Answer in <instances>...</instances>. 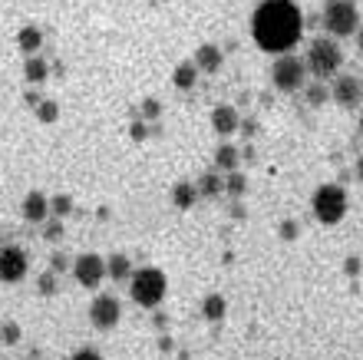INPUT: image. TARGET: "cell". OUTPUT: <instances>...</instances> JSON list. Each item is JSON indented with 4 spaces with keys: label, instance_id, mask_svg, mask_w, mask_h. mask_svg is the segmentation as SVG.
Masks as SVG:
<instances>
[{
    "label": "cell",
    "instance_id": "33",
    "mask_svg": "<svg viewBox=\"0 0 363 360\" xmlns=\"http://www.w3.org/2000/svg\"><path fill=\"white\" fill-rule=\"evenodd\" d=\"M291 235H297V225H291V222H284V238H291Z\"/></svg>",
    "mask_w": 363,
    "mask_h": 360
},
{
    "label": "cell",
    "instance_id": "28",
    "mask_svg": "<svg viewBox=\"0 0 363 360\" xmlns=\"http://www.w3.org/2000/svg\"><path fill=\"white\" fill-rule=\"evenodd\" d=\"M143 116H145V119L162 116V103H159V99H145V103H143Z\"/></svg>",
    "mask_w": 363,
    "mask_h": 360
},
{
    "label": "cell",
    "instance_id": "19",
    "mask_svg": "<svg viewBox=\"0 0 363 360\" xmlns=\"http://www.w3.org/2000/svg\"><path fill=\"white\" fill-rule=\"evenodd\" d=\"M225 311H228V301H225L221 294H208V298H205V304H201V314H205L208 321H221V317H225Z\"/></svg>",
    "mask_w": 363,
    "mask_h": 360
},
{
    "label": "cell",
    "instance_id": "1",
    "mask_svg": "<svg viewBox=\"0 0 363 360\" xmlns=\"http://www.w3.org/2000/svg\"><path fill=\"white\" fill-rule=\"evenodd\" d=\"M304 33V13L294 0H261L251 17V37L264 53H294Z\"/></svg>",
    "mask_w": 363,
    "mask_h": 360
},
{
    "label": "cell",
    "instance_id": "17",
    "mask_svg": "<svg viewBox=\"0 0 363 360\" xmlns=\"http://www.w3.org/2000/svg\"><path fill=\"white\" fill-rule=\"evenodd\" d=\"M195 189H199V195H205V199H215V195L225 192V179H221L218 172H205V175L195 182Z\"/></svg>",
    "mask_w": 363,
    "mask_h": 360
},
{
    "label": "cell",
    "instance_id": "8",
    "mask_svg": "<svg viewBox=\"0 0 363 360\" xmlns=\"http://www.w3.org/2000/svg\"><path fill=\"white\" fill-rule=\"evenodd\" d=\"M73 278H77L86 291H96V288L106 281V258L96 255V251L79 255L77 261H73Z\"/></svg>",
    "mask_w": 363,
    "mask_h": 360
},
{
    "label": "cell",
    "instance_id": "35",
    "mask_svg": "<svg viewBox=\"0 0 363 360\" xmlns=\"http://www.w3.org/2000/svg\"><path fill=\"white\" fill-rule=\"evenodd\" d=\"M360 136H363V116H360Z\"/></svg>",
    "mask_w": 363,
    "mask_h": 360
},
{
    "label": "cell",
    "instance_id": "24",
    "mask_svg": "<svg viewBox=\"0 0 363 360\" xmlns=\"http://www.w3.org/2000/svg\"><path fill=\"white\" fill-rule=\"evenodd\" d=\"M69 209H73V199H69V195H53V199H50V212L57 218L69 215Z\"/></svg>",
    "mask_w": 363,
    "mask_h": 360
},
{
    "label": "cell",
    "instance_id": "22",
    "mask_svg": "<svg viewBox=\"0 0 363 360\" xmlns=\"http://www.w3.org/2000/svg\"><path fill=\"white\" fill-rule=\"evenodd\" d=\"M304 93H307V103L311 106H324L327 99H330V89H327L324 83H314V86H304Z\"/></svg>",
    "mask_w": 363,
    "mask_h": 360
},
{
    "label": "cell",
    "instance_id": "10",
    "mask_svg": "<svg viewBox=\"0 0 363 360\" xmlns=\"http://www.w3.org/2000/svg\"><path fill=\"white\" fill-rule=\"evenodd\" d=\"M330 99H337V106H344V109H357L363 99V86L357 76L350 73H340L330 86Z\"/></svg>",
    "mask_w": 363,
    "mask_h": 360
},
{
    "label": "cell",
    "instance_id": "7",
    "mask_svg": "<svg viewBox=\"0 0 363 360\" xmlns=\"http://www.w3.org/2000/svg\"><path fill=\"white\" fill-rule=\"evenodd\" d=\"M30 271V258L23 248L17 245H4L0 248V281L4 285H20Z\"/></svg>",
    "mask_w": 363,
    "mask_h": 360
},
{
    "label": "cell",
    "instance_id": "23",
    "mask_svg": "<svg viewBox=\"0 0 363 360\" xmlns=\"http://www.w3.org/2000/svg\"><path fill=\"white\" fill-rule=\"evenodd\" d=\"M245 189H248L245 175H238V172H228V175H225V192H228V195H245Z\"/></svg>",
    "mask_w": 363,
    "mask_h": 360
},
{
    "label": "cell",
    "instance_id": "2",
    "mask_svg": "<svg viewBox=\"0 0 363 360\" xmlns=\"http://www.w3.org/2000/svg\"><path fill=\"white\" fill-rule=\"evenodd\" d=\"M307 73H314L317 80H327V76H337L340 67H344V50L334 37H317L311 47H307L304 57Z\"/></svg>",
    "mask_w": 363,
    "mask_h": 360
},
{
    "label": "cell",
    "instance_id": "36",
    "mask_svg": "<svg viewBox=\"0 0 363 360\" xmlns=\"http://www.w3.org/2000/svg\"><path fill=\"white\" fill-rule=\"evenodd\" d=\"M360 86H363V80H360Z\"/></svg>",
    "mask_w": 363,
    "mask_h": 360
},
{
    "label": "cell",
    "instance_id": "30",
    "mask_svg": "<svg viewBox=\"0 0 363 360\" xmlns=\"http://www.w3.org/2000/svg\"><path fill=\"white\" fill-rule=\"evenodd\" d=\"M69 360H103V354L99 351H93V347H83V351H77Z\"/></svg>",
    "mask_w": 363,
    "mask_h": 360
},
{
    "label": "cell",
    "instance_id": "14",
    "mask_svg": "<svg viewBox=\"0 0 363 360\" xmlns=\"http://www.w3.org/2000/svg\"><path fill=\"white\" fill-rule=\"evenodd\" d=\"M199 199H201V195H199V189H195V182L182 179V182H175V185H172V205H175V209L189 212Z\"/></svg>",
    "mask_w": 363,
    "mask_h": 360
},
{
    "label": "cell",
    "instance_id": "16",
    "mask_svg": "<svg viewBox=\"0 0 363 360\" xmlns=\"http://www.w3.org/2000/svg\"><path fill=\"white\" fill-rule=\"evenodd\" d=\"M17 43H20V50H23L27 57H37L40 47H43V33H40L37 27H23L17 33Z\"/></svg>",
    "mask_w": 363,
    "mask_h": 360
},
{
    "label": "cell",
    "instance_id": "11",
    "mask_svg": "<svg viewBox=\"0 0 363 360\" xmlns=\"http://www.w3.org/2000/svg\"><path fill=\"white\" fill-rule=\"evenodd\" d=\"M241 126V116L235 106H215L211 109V129L218 136H231Z\"/></svg>",
    "mask_w": 363,
    "mask_h": 360
},
{
    "label": "cell",
    "instance_id": "31",
    "mask_svg": "<svg viewBox=\"0 0 363 360\" xmlns=\"http://www.w3.org/2000/svg\"><path fill=\"white\" fill-rule=\"evenodd\" d=\"M50 271H53V275L67 271V255H53V258H50Z\"/></svg>",
    "mask_w": 363,
    "mask_h": 360
},
{
    "label": "cell",
    "instance_id": "4",
    "mask_svg": "<svg viewBox=\"0 0 363 360\" xmlns=\"http://www.w3.org/2000/svg\"><path fill=\"white\" fill-rule=\"evenodd\" d=\"M165 291H169V278H165L159 268H139V271H133V278H129V294H133V301L143 304V307L162 304Z\"/></svg>",
    "mask_w": 363,
    "mask_h": 360
},
{
    "label": "cell",
    "instance_id": "12",
    "mask_svg": "<svg viewBox=\"0 0 363 360\" xmlns=\"http://www.w3.org/2000/svg\"><path fill=\"white\" fill-rule=\"evenodd\" d=\"M221 63H225V57H221V50L215 43H201L195 50V70H201V73H218Z\"/></svg>",
    "mask_w": 363,
    "mask_h": 360
},
{
    "label": "cell",
    "instance_id": "32",
    "mask_svg": "<svg viewBox=\"0 0 363 360\" xmlns=\"http://www.w3.org/2000/svg\"><path fill=\"white\" fill-rule=\"evenodd\" d=\"M354 37H357V50H360V57H363V23H360V30H357Z\"/></svg>",
    "mask_w": 363,
    "mask_h": 360
},
{
    "label": "cell",
    "instance_id": "3",
    "mask_svg": "<svg viewBox=\"0 0 363 360\" xmlns=\"http://www.w3.org/2000/svg\"><path fill=\"white\" fill-rule=\"evenodd\" d=\"M320 23L334 40H347L360 30V10H357L354 0H327Z\"/></svg>",
    "mask_w": 363,
    "mask_h": 360
},
{
    "label": "cell",
    "instance_id": "5",
    "mask_svg": "<svg viewBox=\"0 0 363 360\" xmlns=\"http://www.w3.org/2000/svg\"><path fill=\"white\" fill-rule=\"evenodd\" d=\"M311 209H314V218L320 225H337L347 215V192L340 185H334V182H327V185H320L314 192Z\"/></svg>",
    "mask_w": 363,
    "mask_h": 360
},
{
    "label": "cell",
    "instance_id": "15",
    "mask_svg": "<svg viewBox=\"0 0 363 360\" xmlns=\"http://www.w3.org/2000/svg\"><path fill=\"white\" fill-rule=\"evenodd\" d=\"M241 162V149H235V146H218L215 149V172H235Z\"/></svg>",
    "mask_w": 363,
    "mask_h": 360
},
{
    "label": "cell",
    "instance_id": "26",
    "mask_svg": "<svg viewBox=\"0 0 363 360\" xmlns=\"http://www.w3.org/2000/svg\"><path fill=\"white\" fill-rule=\"evenodd\" d=\"M0 341L4 344H17L20 341V327L13 321H7V324H0Z\"/></svg>",
    "mask_w": 363,
    "mask_h": 360
},
{
    "label": "cell",
    "instance_id": "21",
    "mask_svg": "<svg viewBox=\"0 0 363 360\" xmlns=\"http://www.w3.org/2000/svg\"><path fill=\"white\" fill-rule=\"evenodd\" d=\"M195 80H199V70H195V63H179V67H175L172 83L179 86V89H191V86H195Z\"/></svg>",
    "mask_w": 363,
    "mask_h": 360
},
{
    "label": "cell",
    "instance_id": "27",
    "mask_svg": "<svg viewBox=\"0 0 363 360\" xmlns=\"http://www.w3.org/2000/svg\"><path fill=\"white\" fill-rule=\"evenodd\" d=\"M43 238H47V241H60V238H63V222H50L47 228H43Z\"/></svg>",
    "mask_w": 363,
    "mask_h": 360
},
{
    "label": "cell",
    "instance_id": "6",
    "mask_svg": "<svg viewBox=\"0 0 363 360\" xmlns=\"http://www.w3.org/2000/svg\"><path fill=\"white\" fill-rule=\"evenodd\" d=\"M307 67L304 60L294 57V53H284V57L274 60V67H271V83H274V89H281V93H301L307 86Z\"/></svg>",
    "mask_w": 363,
    "mask_h": 360
},
{
    "label": "cell",
    "instance_id": "29",
    "mask_svg": "<svg viewBox=\"0 0 363 360\" xmlns=\"http://www.w3.org/2000/svg\"><path fill=\"white\" fill-rule=\"evenodd\" d=\"M53 291H57V278H53V271H47L40 278V294H53Z\"/></svg>",
    "mask_w": 363,
    "mask_h": 360
},
{
    "label": "cell",
    "instance_id": "20",
    "mask_svg": "<svg viewBox=\"0 0 363 360\" xmlns=\"http://www.w3.org/2000/svg\"><path fill=\"white\" fill-rule=\"evenodd\" d=\"M47 60L40 57H27V63H23V76H27V83H43L47 80Z\"/></svg>",
    "mask_w": 363,
    "mask_h": 360
},
{
    "label": "cell",
    "instance_id": "9",
    "mask_svg": "<svg viewBox=\"0 0 363 360\" xmlns=\"http://www.w3.org/2000/svg\"><path fill=\"white\" fill-rule=\"evenodd\" d=\"M123 317V304L116 301L113 294H96L93 304H89V321H93L96 331H113Z\"/></svg>",
    "mask_w": 363,
    "mask_h": 360
},
{
    "label": "cell",
    "instance_id": "34",
    "mask_svg": "<svg viewBox=\"0 0 363 360\" xmlns=\"http://www.w3.org/2000/svg\"><path fill=\"white\" fill-rule=\"evenodd\" d=\"M357 179L363 182V156H360V159H357Z\"/></svg>",
    "mask_w": 363,
    "mask_h": 360
},
{
    "label": "cell",
    "instance_id": "18",
    "mask_svg": "<svg viewBox=\"0 0 363 360\" xmlns=\"http://www.w3.org/2000/svg\"><path fill=\"white\" fill-rule=\"evenodd\" d=\"M106 275L113 278V281H129L133 278V261L125 255H113L106 261Z\"/></svg>",
    "mask_w": 363,
    "mask_h": 360
},
{
    "label": "cell",
    "instance_id": "25",
    "mask_svg": "<svg viewBox=\"0 0 363 360\" xmlns=\"http://www.w3.org/2000/svg\"><path fill=\"white\" fill-rule=\"evenodd\" d=\"M37 116L43 119V123H53V119L60 116L57 103H50V99H40V103H37Z\"/></svg>",
    "mask_w": 363,
    "mask_h": 360
},
{
    "label": "cell",
    "instance_id": "13",
    "mask_svg": "<svg viewBox=\"0 0 363 360\" xmlns=\"http://www.w3.org/2000/svg\"><path fill=\"white\" fill-rule=\"evenodd\" d=\"M47 215H50V199L43 192H30L27 199H23V218L40 225V222H47Z\"/></svg>",
    "mask_w": 363,
    "mask_h": 360
}]
</instances>
